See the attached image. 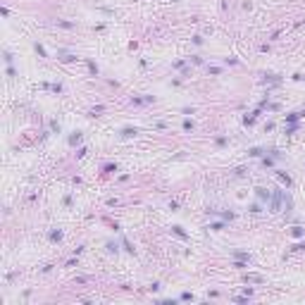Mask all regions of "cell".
<instances>
[{"instance_id":"cell-5","label":"cell","mask_w":305,"mask_h":305,"mask_svg":"<svg viewBox=\"0 0 305 305\" xmlns=\"http://www.w3.org/2000/svg\"><path fill=\"white\" fill-rule=\"evenodd\" d=\"M291 234H293V236H303V229H300V226H293Z\"/></svg>"},{"instance_id":"cell-4","label":"cell","mask_w":305,"mask_h":305,"mask_svg":"<svg viewBox=\"0 0 305 305\" xmlns=\"http://www.w3.org/2000/svg\"><path fill=\"white\" fill-rule=\"evenodd\" d=\"M79 141H81V134H76V136H71V138H69L71 146H74V143H79Z\"/></svg>"},{"instance_id":"cell-3","label":"cell","mask_w":305,"mask_h":305,"mask_svg":"<svg viewBox=\"0 0 305 305\" xmlns=\"http://www.w3.org/2000/svg\"><path fill=\"white\" fill-rule=\"evenodd\" d=\"M172 229H174V234H176V236H181V238H186V234H184V231H181V226H172Z\"/></svg>"},{"instance_id":"cell-7","label":"cell","mask_w":305,"mask_h":305,"mask_svg":"<svg viewBox=\"0 0 305 305\" xmlns=\"http://www.w3.org/2000/svg\"><path fill=\"white\" fill-rule=\"evenodd\" d=\"M122 243H124V248H127V250H129V253H134V248H131V243H129V241H127V238H124V241H122Z\"/></svg>"},{"instance_id":"cell-1","label":"cell","mask_w":305,"mask_h":305,"mask_svg":"<svg viewBox=\"0 0 305 305\" xmlns=\"http://www.w3.org/2000/svg\"><path fill=\"white\" fill-rule=\"evenodd\" d=\"M255 191H258V195H260L262 200H267V198H270V191H265V188H255Z\"/></svg>"},{"instance_id":"cell-6","label":"cell","mask_w":305,"mask_h":305,"mask_svg":"<svg viewBox=\"0 0 305 305\" xmlns=\"http://www.w3.org/2000/svg\"><path fill=\"white\" fill-rule=\"evenodd\" d=\"M134 134H136V129H124L122 131V136H134Z\"/></svg>"},{"instance_id":"cell-8","label":"cell","mask_w":305,"mask_h":305,"mask_svg":"<svg viewBox=\"0 0 305 305\" xmlns=\"http://www.w3.org/2000/svg\"><path fill=\"white\" fill-rule=\"evenodd\" d=\"M298 117H300V115H296V112H293V115H289V117H286V122H296Z\"/></svg>"},{"instance_id":"cell-2","label":"cell","mask_w":305,"mask_h":305,"mask_svg":"<svg viewBox=\"0 0 305 305\" xmlns=\"http://www.w3.org/2000/svg\"><path fill=\"white\" fill-rule=\"evenodd\" d=\"M279 179L286 184V186H291V179H289V174H284V172H279Z\"/></svg>"}]
</instances>
